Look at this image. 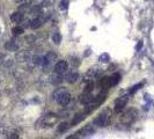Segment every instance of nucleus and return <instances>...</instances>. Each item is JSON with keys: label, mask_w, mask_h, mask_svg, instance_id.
<instances>
[{"label": "nucleus", "mask_w": 154, "mask_h": 139, "mask_svg": "<svg viewBox=\"0 0 154 139\" xmlns=\"http://www.w3.org/2000/svg\"><path fill=\"white\" fill-rule=\"evenodd\" d=\"M68 129H70V124H68V123H66V122L60 123V124L58 125V128H57L58 132H65V131H67Z\"/></svg>", "instance_id": "6ab92c4d"}, {"label": "nucleus", "mask_w": 154, "mask_h": 139, "mask_svg": "<svg viewBox=\"0 0 154 139\" xmlns=\"http://www.w3.org/2000/svg\"><path fill=\"white\" fill-rule=\"evenodd\" d=\"M85 114H77L74 117H73V119H72V125H77V124H79V123H81L84 119H85Z\"/></svg>", "instance_id": "ddd939ff"}, {"label": "nucleus", "mask_w": 154, "mask_h": 139, "mask_svg": "<svg viewBox=\"0 0 154 139\" xmlns=\"http://www.w3.org/2000/svg\"><path fill=\"white\" fill-rule=\"evenodd\" d=\"M16 2H19V3H21V2H26V0H15Z\"/></svg>", "instance_id": "7c9ffc66"}, {"label": "nucleus", "mask_w": 154, "mask_h": 139, "mask_svg": "<svg viewBox=\"0 0 154 139\" xmlns=\"http://www.w3.org/2000/svg\"><path fill=\"white\" fill-rule=\"evenodd\" d=\"M96 131V129H95V124L93 123V124H87L84 129H81L78 133H82L84 136H89V135H92V133H94ZM77 133V135H78Z\"/></svg>", "instance_id": "423d86ee"}, {"label": "nucleus", "mask_w": 154, "mask_h": 139, "mask_svg": "<svg viewBox=\"0 0 154 139\" xmlns=\"http://www.w3.org/2000/svg\"><path fill=\"white\" fill-rule=\"evenodd\" d=\"M68 8V0H61L60 1V9L65 10Z\"/></svg>", "instance_id": "a878e982"}, {"label": "nucleus", "mask_w": 154, "mask_h": 139, "mask_svg": "<svg viewBox=\"0 0 154 139\" xmlns=\"http://www.w3.org/2000/svg\"><path fill=\"white\" fill-rule=\"evenodd\" d=\"M26 42H28V43H34V42H36V37H35V36H27V37H26Z\"/></svg>", "instance_id": "c85d7f7f"}, {"label": "nucleus", "mask_w": 154, "mask_h": 139, "mask_svg": "<svg viewBox=\"0 0 154 139\" xmlns=\"http://www.w3.org/2000/svg\"><path fill=\"white\" fill-rule=\"evenodd\" d=\"M128 101H129V95H123V96L118 97V98L115 101V112L118 114L119 111H122L123 108L126 105Z\"/></svg>", "instance_id": "7ed1b4c3"}, {"label": "nucleus", "mask_w": 154, "mask_h": 139, "mask_svg": "<svg viewBox=\"0 0 154 139\" xmlns=\"http://www.w3.org/2000/svg\"><path fill=\"white\" fill-rule=\"evenodd\" d=\"M99 60L103 63V64H105V63H109L110 61V56H109V53H107V52H103L100 54V57H99Z\"/></svg>", "instance_id": "aec40b11"}, {"label": "nucleus", "mask_w": 154, "mask_h": 139, "mask_svg": "<svg viewBox=\"0 0 154 139\" xmlns=\"http://www.w3.org/2000/svg\"><path fill=\"white\" fill-rule=\"evenodd\" d=\"M100 86L102 87L103 89H108V88H110V87H111V85H110V78L105 77V78L101 79V81H100Z\"/></svg>", "instance_id": "dca6fc26"}, {"label": "nucleus", "mask_w": 154, "mask_h": 139, "mask_svg": "<svg viewBox=\"0 0 154 139\" xmlns=\"http://www.w3.org/2000/svg\"><path fill=\"white\" fill-rule=\"evenodd\" d=\"M110 119H111V110L110 109H104L102 112L98 116V118L94 121V124L96 126L104 128L110 123Z\"/></svg>", "instance_id": "f257e3e1"}, {"label": "nucleus", "mask_w": 154, "mask_h": 139, "mask_svg": "<svg viewBox=\"0 0 154 139\" xmlns=\"http://www.w3.org/2000/svg\"><path fill=\"white\" fill-rule=\"evenodd\" d=\"M21 24H22V27L23 28H29L30 27V23H31V20H29V19H22V21L20 22Z\"/></svg>", "instance_id": "393cba45"}, {"label": "nucleus", "mask_w": 154, "mask_h": 139, "mask_svg": "<svg viewBox=\"0 0 154 139\" xmlns=\"http://www.w3.org/2000/svg\"><path fill=\"white\" fill-rule=\"evenodd\" d=\"M119 81H121V74L119 73H114L110 77V85L111 86H116Z\"/></svg>", "instance_id": "4468645a"}, {"label": "nucleus", "mask_w": 154, "mask_h": 139, "mask_svg": "<svg viewBox=\"0 0 154 139\" xmlns=\"http://www.w3.org/2000/svg\"><path fill=\"white\" fill-rule=\"evenodd\" d=\"M51 81H52V84H54V85L61 84V82H63V77H61V74L56 72V74H53L51 77Z\"/></svg>", "instance_id": "2eb2a0df"}, {"label": "nucleus", "mask_w": 154, "mask_h": 139, "mask_svg": "<svg viewBox=\"0 0 154 139\" xmlns=\"http://www.w3.org/2000/svg\"><path fill=\"white\" fill-rule=\"evenodd\" d=\"M58 116L57 115H53V114H49V115H47L44 118H43V123H44V125H47V126H52V125H54L57 122H58Z\"/></svg>", "instance_id": "20e7f679"}, {"label": "nucleus", "mask_w": 154, "mask_h": 139, "mask_svg": "<svg viewBox=\"0 0 154 139\" xmlns=\"http://www.w3.org/2000/svg\"><path fill=\"white\" fill-rule=\"evenodd\" d=\"M141 47H143V41H139V43L137 44V47H136V49H137V51H139Z\"/></svg>", "instance_id": "c756f323"}, {"label": "nucleus", "mask_w": 154, "mask_h": 139, "mask_svg": "<svg viewBox=\"0 0 154 139\" xmlns=\"http://www.w3.org/2000/svg\"><path fill=\"white\" fill-rule=\"evenodd\" d=\"M12 33H13L14 36H20V35H22L24 33V28L22 26H16V27H14L12 29Z\"/></svg>", "instance_id": "f3484780"}, {"label": "nucleus", "mask_w": 154, "mask_h": 139, "mask_svg": "<svg viewBox=\"0 0 154 139\" xmlns=\"http://www.w3.org/2000/svg\"><path fill=\"white\" fill-rule=\"evenodd\" d=\"M71 64H72V66H79L80 65V60L78 59V58H72L71 59Z\"/></svg>", "instance_id": "cd10ccee"}, {"label": "nucleus", "mask_w": 154, "mask_h": 139, "mask_svg": "<svg viewBox=\"0 0 154 139\" xmlns=\"http://www.w3.org/2000/svg\"><path fill=\"white\" fill-rule=\"evenodd\" d=\"M95 98V96L92 95V93H84L81 96H80V102L82 104H89L91 102H93Z\"/></svg>", "instance_id": "1a4fd4ad"}, {"label": "nucleus", "mask_w": 154, "mask_h": 139, "mask_svg": "<svg viewBox=\"0 0 154 139\" xmlns=\"http://www.w3.org/2000/svg\"><path fill=\"white\" fill-rule=\"evenodd\" d=\"M65 92H66V89H65V88H57V89L53 92V94H52L53 100H56V101H57V100H58V98H59V97H60V96H61V95H63Z\"/></svg>", "instance_id": "a211bd4d"}, {"label": "nucleus", "mask_w": 154, "mask_h": 139, "mask_svg": "<svg viewBox=\"0 0 154 139\" xmlns=\"http://www.w3.org/2000/svg\"><path fill=\"white\" fill-rule=\"evenodd\" d=\"M56 58H57V54H56L53 51H49V52L45 54V59H47V61H48L49 64H50L51 61H53Z\"/></svg>", "instance_id": "412c9836"}, {"label": "nucleus", "mask_w": 154, "mask_h": 139, "mask_svg": "<svg viewBox=\"0 0 154 139\" xmlns=\"http://www.w3.org/2000/svg\"><path fill=\"white\" fill-rule=\"evenodd\" d=\"M137 116H138V112H137V110H136V109H130L129 111H126V112H125V114L122 116V118H121V122H122L123 124L130 125V124H132V123L136 121Z\"/></svg>", "instance_id": "f03ea898"}, {"label": "nucleus", "mask_w": 154, "mask_h": 139, "mask_svg": "<svg viewBox=\"0 0 154 139\" xmlns=\"http://www.w3.org/2000/svg\"><path fill=\"white\" fill-rule=\"evenodd\" d=\"M79 79V73L78 72H71L67 77H66V81L68 82V84H74L77 80Z\"/></svg>", "instance_id": "9b49d317"}, {"label": "nucleus", "mask_w": 154, "mask_h": 139, "mask_svg": "<svg viewBox=\"0 0 154 139\" xmlns=\"http://www.w3.org/2000/svg\"><path fill=\"white\" fill-rule=\"evenodd\" d=\"M143 85H144V84H143V82H140V84H138V85L133 86V87H132V89L130 91V94H133L134 92H137V91H138L140 87H143Z\"/></svg>", "instance_id": "bb28decb"}, {"label": "nucleus", "mask_w": 154, "mask_h": 139, "mask_svg": "<svg viewBox=\"0 0 154 139\" xmlns=\"http://www.w3.org/2000/svg\"><path fill=\"white\" fill-rule=\"evenodd\" d=\"M44 1L45 0H26V3H29L30 6H41Z\"/></svg>", "instance_id": "5701e85b"}, {"label": "nucleus", "mask_w": 154, "mask_h": 139, "mask_svg": "<svg viewBox=\"0 0 154 139\" xmlns=\"http://www.w3.org/2000/svg\"><path fill=\"white\" fill-rule=\"evenodd\" d=\"M52 41H53V43H54V44L59 45V44H60V42H61V35H60L58 31H56V33L53 34V36H52Z\"/></svg>", "instance_id": "4be33fe9"}, {"label": "nucleus", "mask_w": 154, "mask_h": 139, "mask_svg": "<svg viewBox=\"0 0 154 139\" xmlns=\"http://www.w3.org/2000/svg\"><path fill=\"white\" fill-rule=\"evenodd\" d=\"M5 47L8 50V51H16L19 49V44L14 41H8L6 44H5Z\"/></svg>", "instance_id": "f8f14e48"}, {"label": "nucleus", "mask_w": 154, "mask_h": 139, "mask_svg": "<svg viewBox=\"0 0 154 139\" xmlns=\"http://www.w3.org/2000/svg\"><path fill=\"white\" fill-rule=\"evenodd\" d=\"M22 19H23V13H21L20 10H17L10 15V20L15 23H20L22 21Z\"/></svg>", "instance_id": "9d476101"}, {"label": "nucleus", "mask_w": 154, "mask_h": 139, "mask_svg": "<svg viewBox=\"0 0 154 139\" xmlns=\"http://www.w3.org/2000/svg\"><path fill=\"white\" fill-rule=\"evenodd\" d=\"M70 101H71V94L67 92H65L58 100H57V102L61 105V107H64V105H67L68 103H70Z\"/></svg>", "instance_id": "6e6552de"}, {"label": "nucleus", "mask_w": 154, "mask_h": 139, "mask_svg": "<svg viewBox=\"0 0 154 139\" xmlns=\"http://www.w3.org/2000/svg\"><path fill=\"white\" fill-rule=\"evenodd\" d=\"M93 89H94V84H93L92 81H89V82L86 85L84 93H92V92H93Z\"/></svg>", "instance_id": "b1692460"}, {"label": "nucleus", "mask_w": 154, "mask_h": 139, "mask_svg": "<svg viewBox=\"0 0 154 139\" xmlns=\"http://www.w3.org/2000/svg\"><path fill=\"white\" fill-rule=\"evenodd\" d=\"M29 57H30V56H29V52H28V51L21 50V51H17L15 59H16V61H19V63H23V61H27V60L29 59Z\"/></svg>", "instance_id": "0eeeda50"}, {"label": "nucleus", "mask_w": 154, "mask_h": 139, "mask_svg": "<svg viewBox=\"0 0 154 139\" xmlns=\"http://www.w3.org/2000/svg\"><path fill=\"white\" fill-rule=\"evenodd\" d=\"M67 67H68V65H67V63H66L65 60H59V61L54 65V72L63 74V73H65V72L67 71Z\"/></svg>", "instance_id": "39448f33"}]
</instances>
